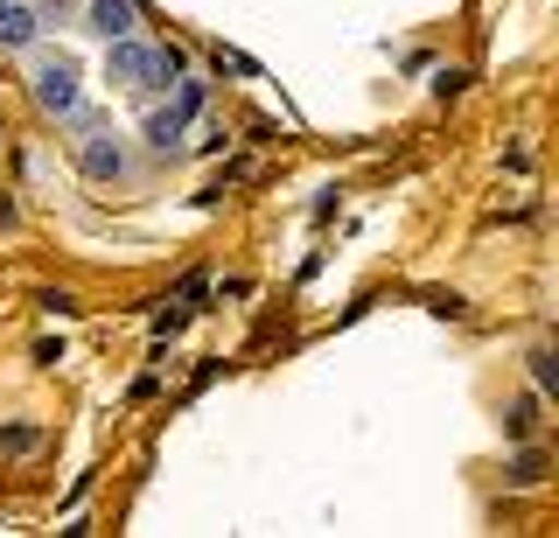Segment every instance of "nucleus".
<instances>
[{
    "label": "nucleus",
    "instance_id": "nucleus-1",
    "mask_svg": "<svg viewBox=\"0 0 559 538\" xmlns=\"http://www.w3.org/2000/svg\"><path fill=\"white\" fill-rule=\"evenodd\" d=\"M63 127H78V176H84V182H92V189H127V176H133V147L119 141V133H105L92 106H78Z\"/></svg>",
    "mask_w": 559,
    "mask_h": 538
},
{
    "label": "nucleus",
    "instance_id": "nucleus-2",
    "mask_svg": "<svg viewBox=\"0 0 559 538\" xmlns=\"http://www.w3.org/2000/svg\"><path fill=\"white\" fill-rule=\"evenodd\" d=\"M28 98H35L49 119H70V112L84 106V71L63 57V49L49 57V49L35 43V49H28Z\"/></svg>",
    "mask_w": 559,
    "mask_h": 538
},
{
    "label": "nucleus",
    "instance_id": "nucleus-3",
    "mask_svg": "<svg viewBox=\"0 0 559 538\" xmlns=\"http://www.w3.org/2000/svg\"><path fill=\"white\" fill-rule=\"evenodd\" d=\"M84 28H92L98 43L140 36V0H84Z\"/></svg>",
    "mask_w": 559,
    "mask_h": 538
},
{
    "label": "nucleus",
    "instance_id": "nucleus-4",
    "mask_svg": "<svg viewBox=\"0 0 559 538\" xmlns=\"http://www.w3.org/2000/svg\"><path fill=\"white\" fill-rule=\"evenodd\" d=\"M43 36H49V28L35 22V8H28V0H8V8H0V49H14V57H28V49L43 43Z\"/></svg>",
    "mask_w": 559,
    "mask_h": 538
},
{
    "label": "nucleus",
    "instance_id": "nucleus-5",
    "mask_svg": "<svg viewBox=\"0 0 559 538\" xmlns=\"http://www.w3.org/2000/svg\"><path fill=\"white\" fill-rule=\"evenodd\" d=\"M182 127L189 119L175 106H154L147 119H140V141H147V154H182Z\"/></svg>",
    "mask_w": 559,
    "mask_h": 538
},
{
    "label": "nucleus",
    "instance_id": "nucleus-6",
    "mask_svg": "<svg viewBox=\"0 0 559 538\" xmlns=\"http://www.w3.org/2000/svg\"><path fill=\"white\" fill-rule=\"evenodd\" d=\"M511 482H518V490L546 482V455H538V447H518V455H511Z\"/></svg>",
    "mask_w": 559,
    "mask_h": 538
},
{
    "label": "nucleus",
    "instance_id": "nucleus-7",
    "mask_svg": "<svg viewBox=\"0 0 559 538\" xmlns=\"http://www.w3.org/2000/svg\"><path fill=\"white\" fill-rule=\"evenodd\" d=\"M203 98H210V92H203V77H175V98H168V106L182 112V119H197V112H203Z\"/></svg>",
    "mask_w": 559,
    "mask_h": 538
},
{
    "label": "nucleus",
    "instance_id": "nucleus-8",
    "mask_svg": "<svg viewBox=\"0 0 559 538\" xmlns=\"http://www.w3.org/2000/svg\"><path fill=\"white\" fill-rule=\"evenodd\" d=\"M532 392H538V398H552V392H559V378H552V350H546V343L532 350Z\"/></svg>",
    "mask_w": 559,
    "mask_h": 538
},
{
    "label": "nucleus",
    "instance_id": "nucleus-9",
    "mask_svg": "<svg viewBox=\"0 0 559 538\" xmlns=\"http://www.w3.org/2000/svg\"><path fill=\"white\" fill-rule=\"evenodd\" d=\"M35 301H43V315H49V322H70V315H78V301H70L63 287H43Z\"/></svg>",
    "mask_w": 559,
    "mask_h": 538
},
{
    "label": "nucleus",
    "instance_id": "nucleus-10",
    "mask_svg": "<svg viewBox=\"0 0 559 538\" xmlns=\"http://www.w3.org/2000/svg\"><path fill=\"white\" fill-rule=\"evenodd\" d=\"M43 441V433H35L28 420H14V427H0V447H8V455H28V447Z\"/></svg>",
    "mask_w": 559,
    "mask_h": 538
},
{
    "label": "nucleus",
    "instance_id": "nucleus-11",
    "mask_svg": "<svg viewBox=\"0 0 559 538\" xmlns=\"http://www.w3.org/2000/svg\"><path fill=\"white\" fill-rule=\"evenodd\" d=\"M532 420H538V392H524L511 406V433H532Z\"/></svg>",
    "mask_w": 559,
    "mask_h": 538
},
{
    "label": "nucleus",
    "instance_id": "nucleus-12",
    "mask_svg": "<svg viewBox=\"0 0 559 538\" xmlns=\"http://www.w3.org/2000/svg\"><path fill=\"white\" fill-rule=\"evenodd\" d=\"M28 8H35V22H43V28H57V22H70V0H28Z\"/></svg>",
    "mask_w": 559,
    "mask_h": 538
},
{
    "label": "nucleus",
    "instance_id": "nucleus-13",
    "mask_svg": "<svg viewBox=\"0 0 559 538\" xmlns=\"http://www.w3.org/2000/svg\"><path fill=\"white\" fill-rule=\"evenodd\" d=\"M217 71H231V77H259V63H252V57H238V49H217Z\"/></svg>",
    "mask_w": 559,
    "mask_h": 538
},
{
    "label": "nucleus",
    "instance_id": "nucleus-14",
    "mask_svg": "<svg viewBox=\"0 0 559 538\" xmlns=\"http://www.w3.org/2000/svg\"><path fill=\"white\" fill-rule=\"evenodd\" d=\"M57 357H63V336H43V343H35V363H43V371H49Z\"/></svg>",
    "mask_w": 559,
    "mask_h": 538
},
{
    "label": "nucleus",
    "instance_id": "nucleus-15",
    "mask_svg": "<svg viewBox=\"0 0 559 538\" xmlns=\"http://www.w3.org/2000/svg\"><path fill=\"white\" fill-rule=\"evenodd\" d=\"M0 8H8V0H0Z\"/></svg>",
    "mask_w": 559,
    "mask_h": 538
}]
</instances>
